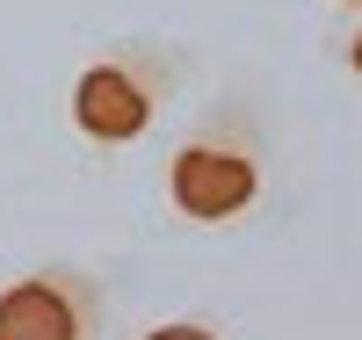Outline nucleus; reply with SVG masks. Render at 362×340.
<instances>
[{
	"label": "nucleus",
	"instance_id": "1",
	"mask_svg": "<svg viewBox=\"0 0 362 340\" xmlns=\"http://www.w3.org/2000/svg\"><path fill=\"white\" fill-rule=\"evenodd\" d=\"M276 189V116L247 80L218 87L160 152V210L181 232H239Z\"/></svg>",
	"mask_w": 362,
	"mask_h": 340
},
{
	"label": "nucleus",
	"instance_id": "2",
	"mask_svg": "<svg viewBox=\"0 0 362 340\" xmlns=\"http://www.w3.org/2000/svg\"><path fill=\"white\" fill-rule=\"evenodd\" d=\"M196 73H203V51L181 44V37H153V29L87 44L73 80H66V131H73V145L87 160H124V152H138L181 109Z\"/></svg>",
	"mask_w": 362,
	"mask_h": 340
},
{
	"label": "nucleus",
	"instance_id": "3",
	"mask_svg": "<svg viewBox=\"0 0 362 340\" xmlns=\"http://www.w3.org/2000/svg\"><path fill=\"white\" fill-rule=\"evenodd\" d=\"M0 340H109V283L87 261H29L0 275Z\"/></svg>",
	"mask_w": 362,
	"mask_h": 340
},
{
	"label": "nucleus",
	"instance_id": "4",
	"mask_svg": "<svg viewBox=\"0 0 362 340\" xmlns=\"http://www.w3.org/2000/svg\"><path fill=\"white\" fill-rule=\"evenodd\" d=\"M131 340H232V326L210 319V312H167V319H153V326H138Z\"/></svg>",
	"mask_w": 362,
	"mask_h": 340
},
{
	"label": "nucleus",
	"instance_id": "5",
	"mask_svg": "<svg viewBox=\"0 0 362 340\" xmlns=\"http://www.w3.org/2000/svg\"><path fill=\"white\" fill-rule=\"evenodd\" d=\"M326 58H334V66L362 87V15H341V29L326 37Z\"/></svg>",
	"mask_w": 362,
	"mask_h": 340
},
{
	"label": "nucleus",
	"instance_id": "6",
	"mask_svg": "<svg viewBox=\"0 0 362 340\" xmlns=\"http://www.w3.org/2000/svg\"><path fill=\"white\" fill-rule=\"evenodd\" d=\"M326 8H334V15H362V0H326Z\"/></svg>",
	"mask_w": 362,
	"mask_h": 340
}]
</instances>
